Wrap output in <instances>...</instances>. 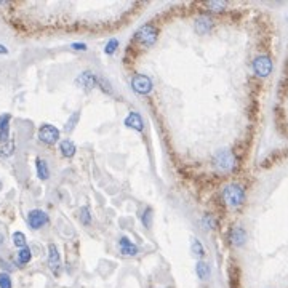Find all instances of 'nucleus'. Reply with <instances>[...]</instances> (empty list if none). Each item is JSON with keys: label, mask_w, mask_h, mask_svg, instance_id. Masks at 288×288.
Listing matches in <instances>:
<instances>
[{"label": "nucleus", "mask_w": 288, "mask_h": 288, "mask_svg": "<svg viewBox=\"0 0 288 288\" xmlns=\"http://www.w3.org/2000/svg\"><path fill=\"white\" fill-rule=\"evenodd\" d=\"M60 149H61V154L64 155V157H74L75 155V144L72 143L71 140H64V141H61V144H60Z\"/></svg>", "instance_id": "dca6fc26"}, {"label": "nucleus", "mask_w": 288, "mask_h": 288, "mask_svg": "<svg viewBox=\"0 0 288 288\" xmlns=\"http://www.w3.org/2000/svg\"><path fill=\"white\" fill-rule=\"evenodd\" d=\"M13 150H14V143L10 140L8 143L2 144V147H0V155H2V157H10L13 154Z\"/></svg>", "instance_id": "5701e85b"}, {"label": "nucleus", "mask_w": 288, "mask_h": 288, "mask_svg": "<svg viewBox=\"0 0 288 288\" xmlns=\"http://www.w3.org/2000/svg\"><path fill=\"white\" fill-rule=\"evenodd\" d=\"M213 165H215V168H218L221 171H232L237 165L235 155L230 152L229 149L218 150V152L213 155Z\"/></svg>", "instance_id": "f03ea898"}, {"label": "nucleus", "mask_w": 288, "mask_h": 288, "mask_svg": "<svg viewBox=\"0 0 288 288\" xmlns=\"http://www.w3.org/2000/svg\"><path fill=\"white\" fill-rule=\"evenodd\" d=\"M119 245H120V251H122V255H125V256H135V255H138V247L128 239V237H120V240H119Z\"/></svg>", "instance_id": "ddd939ff"}, {"label": "nucleus", "mask_w": 288, "mask_h": 288, "mask_svg": "<svg viewBox=\"0 0 288 288\" xmlns=\"http://www.w3.org/2000/svg\"><path fill=\"white\" fill-rule=\"evenodd\" d=\"M143 224L147 229L152 226V210H150V208H146L143 213Z\"/></svg>", "instance_id": "393cba45"}, {"label": "nucleus", "mask_w": 288, "mask_h": 288, "mask_svg": "<svg viewBox=\"0 0 288 288\" xmlns=\"http://www.w3.org/2000/svg\"><path fill=\"white\" fill-rule=\"evenodd\" d=\"M13 243L14 247H18L19 250L26 247V235L23 232H19V230H16V232L13 234Z\"/></svg>", "instance_id": "412c9836"}, {"label": "nucleus", "mask_w": 288, "mask_h": 288, "mask_svg": "<svg viewBox=\"0 0 288 288\" xmlns=\"http://www.w3.org/2000/svg\"><path fill=\"white\" fill-rule=\"evenodd\" d=\"M157 37H158V31H157V29L152 24H144V26H141L138 31L135 32L133 40L136 43H140L141 47H146L147 48V47H152L154 45Z\"/></svg>", "instance_id": "f257e3e1"}, {"label": "nucleus", "mask_w": 288, "mask_h": 288, "mask_svg": "<svg viewBox=\"0 0 288 288\" xmlns=\"http://www.w3.org/2000/svg\"><path fill=\"white\" fill-rule=\"evenodd\" d=\"M229 240L232 245H235V247H242V245L247 242V232L242 229V227H232L229 232Z\"/></svg>", "instance_id": "f8f14e48"}, {"label": "nucleus", "mask_w": 288, "mask_h": 288, "mask_svg": "<svg viewBox=\"0 0 288 288\" xmlns=\"http://www.w3.org/2000/svg\"><path fill=\"white\" fill-rule=\"evenodd\" d=\"M196 272H197V277H199L200 280H207L208 277H210V274H212L210 266H208L207 263H204V261H199V263H197V266H196Z\"/></svg>", "instance_id": "f3484780"}, {"label": "nucleus", "mask_w": 288, "mask_h": 288, "mask_svg": "<svg viewBox=\"0 0 288 288\" xmlns=\"http://www.w3.org/2000/svg\"><path fill=\"white\" fill-rule=\"evenodd\" d=\"M212 27H213V19L210 16H207V14H204V16H199L196 19V31H197V34L204 35V34H207L208 31H210Z\"/></svg>", "instance_id": "4468645a"}, {"label": "nucleus", "mask_w": 288, "mask_h": 288, "mask_svg": "<svg viewBox=\"0 0 288 288\" xmlns=\"http://www.w3.org/2000/svg\"><path fill=\"white\" fill-rule=\"evenodd\" d=\"M125 127L132 128V130H136V132L143 133L144 132V122H143V117L140 112H130L127 117H125Z\"/></svg>", "instance_id": "9d476101"}, {"label": "nucleus", "mask_w": 288, "mask_h": 288, "mask_svg": "<svg viewBox=\"0 0 288 288\" xmlns=\"http://www.w3.org/2000/svg\"><path fill=\"white\" fill-rule=\"evenodd\" d=\"M132 86L138 95H149L152 91V80L144 74H136L132 78Z\"/></svg>", "instance_id": "20e7f679"}, {"label": "nucleus", "mask_w": 288, "mask_h": 288, "mask_svg": "<svg viewBox=\"0 0 288 288\" xmlns=\"http://www.w3.org/2000/svg\"><path fill=\"white\" fill-rule=\"evenodd\" d=\"M35 168H37V176L40 178V179H48L50 178V170H48V163H47V160H43V158H37L35 160Z\"/></svg>", "instance_id": "2eb2a0df"}, {"label": "nucleus", "mask_w": 288, "mask_h": 288, "mask_svg": "<svg viewBox=\"0 0 288 288\" xmlns=\"http://www.w3.org/2000/svg\"><path fill=\"white\" fill-rule=\"evenodd\" d=\"M80 219L85 226H88L91 222V215H90V208L88 207H82L80 208Z\"/></svg>", "instance_id": "a878e982"}, {"label": "nucleus", "mask_w": 288, "mask_h": 288, "mask_svg": "<svg viewBox=\"0 0 288 288\" xmlns=\"http://www.w3.org/2000/svg\"><path fill=\"white\" fill-rule=\"evenodd\" d=\"M98 80H99V77L95 74V72H91V71H83L80 75L77 77V80L75 83L80 86L82 90L85 91H91L93 88H96L98 86Z\"/></svg>", "instance_id": "423d86ee"}, {"label": "nucleus", "mask_w": 288, "mask_h": 288, "mask_svg": "<svg viewBox=\"0 0 288 288\" xmlns=\"http://www.w3.org/2000/svg\"><path fill=\"white\" fill-rule=\"evenodd\" d=\"M3 240H5V237H3L2 234H0V245H2V243H3Z\"/></svg>", "instance_id": "2f4dec72"}, {"label": "nucleus", "mask_w": 288, "mask_h": 288, "mask_svg": "<svg viewBox=\"0 0 288 288\" xmlns=\"http://www.w3.org/2000/svg\"><path fill=\"white\" fill-rule=\"evenodd\" d=\"M78 119H80V112H74L69 117V120L66 122V125H64V130H66V132H72V130L75 128V125H77V122H78Z\"/></svg>", "instance_id": "aec40b11"}, {"label": "nucleus", "mask_w": 288, "mask_h": 288, "mask_svg": "<svg viewBox=\"0 0 288 288\" xmlns=\"http://www.w3.org/2000/svg\"><path fill=\"white\" fill-rule=\"evenodd\" d=\"M6 53H8V50H6V48L2 45V43H0V55H6Z\"/></svg>", "instance_id": "7c9ffc66"}, {"label": "nucleus", "mask_w": 288, "mask_h": 288, "mask_svg": "<svg viewBox=\"0 0 288 288\" xmlns=\"http://www.w3.org/2000/svg\"><path fill=\"white\" fill-rule=\"evenodd\" d=\"M119 40L117 39H111V40H107V43H106V47H104V53L106 55H114L115 52H117V48H119Z\"/></svg>", "instance_id": "4be33fe9"}, {"label": "nucleus", "mask_w": 288, "mask_h": 288, "mask_svg": "<svg viewBox=\"0 0 288 288\" xmlns=\"http://www.w3.org/2000/svg\"><path fill=\"white\" fill-rule=\"evenodd\" d=\"M48 268L52 269L55 276H60L61 272V256L55 243L48 245Z\"/></svg>", "instance_id": "1a4fd4ad"}, {"label": "nucleus", "mask_w": 288, "mask_h": 288, "mask_svg": "<svg viewBox=\"0 0 288 288\" xmlns=\"http://www.w3.org/2000/svg\"><path fill=\"white\" fill-rule=\"evenodd\" d=\"M10 120H11V115L10 114H2V115H0V143H2V144L8 143V136H10Z\"/></svg>", "instance_id": "9b49d317"}, {"label": "nucleus", "mask_w": 288, "mask_h": 288, "mask_svg": "<svg viewBox=\"0 0 288 288\" xmlns=\"http://www.w3.org/2000/svg\"><path fill=\"white\" fill-rule=\"evenodd\" d=\"M207 8L210 10V11H215V13H218L221 10H224V6H226V2H208L207 5Z\"/></svg>", "instance_id": "cd10ccee"}, {"label": "nucleus", "mask_w": 288, "mask_h": 288, "mask_svg": "<svg viewBox=\"0 0 288 288\" xmlns=\"http://www.w3.org/2000/svg\"><path fill=\"white\" fill-rule=\"evenodd\" d=\"M39 140L45 144H55L60 140V130L52 124H43L39 128Z\"/></svg>", "instance_id": "39448f33"}, {"label": "nucleus", "mask_w": 288, "mask_h": 288, "mask_svg": "<svg viewBox=\"0 0 288 288\" xmlns=\"http://www.w3.org/2000/svg\"><path fill=\"white\" fill-rule=\"evenodd\" d=\"M192 253L196 255L199 259L205 256V250H204V245L199 239H192Z\"/></svg>", "instance_id": "6ab92c4d"}, {"label": "nucleus", "mask_w": 288, "mask_h": 288, "mask_svg": "<svg viewBox=\"0 0 288 288\" xmlns=\"http://www.w3.org/2000/svg\"><path fill=\"white\" fill-rule=\"evenodd\" d=\"M0 288H13L11 277L6 272H0Z\"/></svg>", "instance_id": "b1692460"}, {"label": "nucleus", "mask_w": 288, "mask_h": 288, "mask_svg": "<svg viewBox=\"0 0 288 288\" xmlns=\"http://www.w3.org/2000/svg\"><path fill=\"white\" fill-rule=\"evenodd\" d=\"M0 189H2V183H0Z\"/></svg>", "instance_id": "473e14b6"}, {"label": "nucleus", "mask_w": 288, "mask_h": 288, "mask_svg": "<svg viewBox=\"0 0 288 288\" xmlns=\"http://www.w3.org/2000/svg\"><path fill=\"white\" fill-rule=\"evenodd\" d=\"M98 86L103 91H106V93H109V95H112L114 93V90H112V85L109 83V80H106V78H103V77H99V80H98Z\"/></svg>", "instance_id": "bb28decb"}, {"label": "nucleus", "mask_w": 288, "mask_h": 288, "mask_svg": "<svg viewBox=\"0 0 288 288\" xmlns=\"http://www.w3.org/2000/svg\"><path fill=\"white\" fill-rule=\"evenodd\" d=\"M71 48L72 50H86V45L85 43H72Z\"/></svg>", "instance_id": "c756f323"}, {"label": "nucleus", "mask_w": 288, "mask_h": 288, "mask_svg": "<svg viewBox=\"0 0 288 288\" xmlns=\"http://www.w3.org/2000/svg\"><path fill=\"white\" fill-rule=\"evenodd\" d=\"M48 215L42 210H31L27 215V224L31 229L37 230V229H42L43 226L48 224Z\"/></svg>", "instance_id": "6e6552de"}, {"label": "nucleus", "mask_w": 288, "mask_h": 288, "mask_svg": "<svg viewBox=\"0 0 288 288\" xmlns=\"http://www.w3.org/2000/svg\"><path fill=\"white\" fill-rule=\"evenodd\" d=\"M222 197H224L226 204L232 208H237L243 204L245 200V191L239 184H229L224 187V191H222Z\"/></svg>", "instance_id": "7ed1b4c3"}, {"label": "nucleus", "mask_w": 288, "mask_h": 288, "mask_svg": "<svg viewBox=\"0 0 288 288\" xmlns=\"http://www.w3.org/2000/svg\"><path fill=\"white\" fill-rule=\"evenodd\" d=\"M253 71L258 77H268L272 72V61L269 56H256L253 61Z\"/></svg>", "instance_id": "0eeeda50"}, {"label": "nucleus", "mask_w": 288, "mask_h": 288, "mask_svg": "<svg viewBox=\"0 0 288 288\" xmlns=\"http://www.w3.org/2000/svg\"><path fill=\"white\" fill-rule=\"evenodd\" d=\"M215 219H213V216L212 215H205L204 216V227L205 229H210V230H213L215 229Z\"/></svg>", "instance_id": "c85d7f7f"}, {"label": "nucleus", "mask_w": 288, "mask_h": 288, "mask_svg": "<svg viewBox=\"0 0 288 288\" xmlns=\"http://www.w3.org/2000/svg\"><path fill=\"white\" fill-rule=\"evenodd\" d=\"M31 258H32V253H31V250H29L27 247L21 248L18 251V263L19 264H27L29 261H31Z\"/></svg>", "instance_id": "a211bd4d"}]
</instances>
